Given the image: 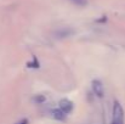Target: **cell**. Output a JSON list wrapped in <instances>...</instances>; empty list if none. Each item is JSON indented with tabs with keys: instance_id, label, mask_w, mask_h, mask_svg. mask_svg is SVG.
I'll return each mask as SVG.
<instances>
[{
	"instance_id": "7a4b0ae2",
	"label": "cell",
	"mask_w": 125,
	"mask_h": 124,
	"mask_svg": "<svg viewBox=\"0 0 125 124\" xmlns=\"http://www.w3.org/2000/svg\"><path fill=\"white\" fill-rule=\"evenodd\" d=\"M91 88H92V91L95 92L96 96L103 97V95H104V89H103V85H102V82H101V80L94 79V80L91 82Z\"/></svg>"
},
{
	"instance_id": "277c9868",
	"label": "cell",
	"mask_w": 125,
	"mask_h": 124,
	"mask_svg": "<svg viewBox=\"0 0 125 124\" xmlns=\"http://www.w3.org/2000/svg\"><path fill=\"white\" fill-rule=\"evenodd\" d=\"M74 34V31L73 29H69V28H62V29H58L55 35L57 38H67V37H71Z\"/></svg>"
},
{
	"instance_id": "8992f818",
	"label": "cell",
	"mask_w": 125,
	"mask_h": 124,
	"mask_svg": "<svg viewBox=\"0 0 125 124\" xmlns=\"http://www.w3.org/2000/svg\"><path fill=\"white\" fill-rule=\"evenodd\" d=\"M68 1L72 2L73 5H75V6H79V7H84L89 4L87 0H68Z\"/></svg>"
},
{
	"instance_id": "3957f363",
	"label": "cell",
	"mask_w": 125,
	"mask_h": 124,
	"mask_svg": "<svg viewBox=\"0 0 125 124\" xmlns=\"http://www.w3.org/2000/svg\"><path fill=\"white\" fill-rule=\"evenodd\" d=\"M58 105H60V108H61L66 114L69 113V112H72V110H73V102L69 101L68 99H61L60 102H58Z\"/></svg>"
},
{
	"instance_id": "52a82bcc",
	"label": "cell",
	"mask_w": 125,
	"mask_h": 124,
	"mask_svg": "<svg viewBox=\"0 0 125 124\" xmlns=\"http://www.w3.org/2000/svg\"><path fill=\"white\" fill-rule=\"evenodd\" d=\"M17 124H28V119H22V121H20Z\"/></svg>"
},
{
	"instance_id": "5b68a950",
	"label": "cell",
	"mask_w": 125,
	"mask_h": 124,
	"mask_svg": "<svg viewBox=\"0 0 125 124\" xmlns=\"http://www.w3.org/2000/svg\"><path fill=\"white\" fill-rule=\"evenodd\" d=\"M50 113H51V116H52L55 119H57V121H64V118H66V113H64L60 107H58V108L51 110Z\"/></svg>"
},
{
	"instance_id": "6da1fadb",
	"label": "cell",
	"mask_w": 125,
	"mask_h": 124,
	"mask_svg": "<svg viewBox=\"0 0 125 124\" xmlns=\"http://www.w3.org/2000/svg\"><path fill=\"white\" fill-rule=\"evenodd\" d=\"M112 124H124V111H123L122 105L118 101H114V105H113Z\"/></svg>"
}]
</instances>
